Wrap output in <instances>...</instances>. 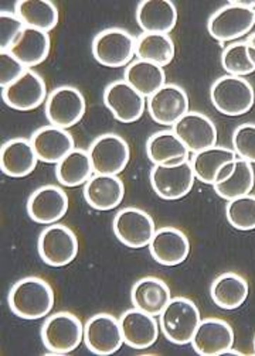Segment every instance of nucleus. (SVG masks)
Returning a JSON list of instances; mask_svg holds the SVG:
<instances>
[{"label": "nucleus", "instance_id": "1", "mask_svg": "<svg viewBox=\"0 0 255 356\" xmlns=\"http://www.w3.org/2000/svg\"><path fill=\"white\" fill-rule=\"evenodd\" d=\"M8 301L12 313L19 318L40 320L54 308V290L46 280L30 276L13 284Z\"/></svg>", "mask_w": 255, "mask_h": 356}, {"label": "nucleus", "instance_id": "2", "mask_svg": "<svg viewBox=\"0 0 255 356\" xmlns=\"http://www.w3.org/2000/svg\"><path fill=\"white\" fill-rule=\"evenodd\" d=\"M201 323L197 305L186 297H175L169 301L159 316V327L164 338L176 345L192 342Z\"/></svg>", "mask_w": 255, "mask_h": 356}, {"label": "nucleus", "instance_id": "3", "mask_svg": "<svg viewBox=\"0 0 255 356\" xmlns=\"http://www.w3.org/2000/svg\"><path fill=\"white\" fill-rule=\"evenodd\" d=\"M210 99L220 113L226 116H241L252 109L255 91L245 78L224 75L211 85Z\"/></svg>", "mask_w": 255, "mask_h": 356}, {"label": "nucleus", "instance_id": "4", "mask_svg": "<svg viewBox=\"0 0 255 356\" xmlns=\"http://www.w3.org/2000/svg\"><path fill=\"white\" fill-rule=\"evenodd\" d=\"M93 56L104 67H128L137 56V38L123 29L102 30L93 40Z\"/></svg>", "mask_w": 255, "mask_h": 356}, {"label": "nucleus", "instance_id": "5", "mask_svg": "<svg viewBox=\"0 0 255 356\" xmlns=\"http://www.w3.org/2000/svg\"><path fill=\"white\" fill-rule=\"evenodd\" d=\"M40 335L42 345L49 352L57 355L70 353L84 341V324L68 311H60L45 321Z\"/></svg>", "mask_w": 255, "mask_h": 356}, {"label": "nucleus", "instance_id": "6", "mask_svg": "<svg viewBox=\"0 0 255 356\" xmlns=\"http://www.w3.org/2000/svg\"><path fill=\"white\" fill-rule=\"evenodd\" d=\"M255 26V9L247 8L242 0L230 2L211 15L207 23L210 35L220 41H234L248 34Z\"/></svg>", "mask_w": 255, "mask_h": 356}, {"label": "nucleus", "instance_id": "7", "mask_svg": "<svg viewBox=\"0 0 255 356\" xmlns=\"http://www.w3.org/2000/svg\"><path fill=\"white\" fill-rule=\"evenodd\" d=\"M112 229L121 243L132 249L149 246L156 227L152 216L135 207L121 209L112 222Z\"/></svg>", "mask_w": 255, "mask_h": 356}, {"label": "nucleus", "instance_id": "8", "mask_svg": "<svg viewBox=\"0 0 255 356\" xmlns=\"http://www.w3.org/2000/svg\"><path fill=\"white\" fill-rule=\"evenodd\" d=\"M196 175L190 160L176 165H153L150 170V186L157 197L166 201H176L186 197Z\"/></svg>", "mask_w": 255, "mask_h": 356}, {"label": "nucleus", "instance_id": "9", "mask_svg": "<svg viewBox=\"0 0 255 356\" xmlns=\"http://www.w3.org/2000/svg\"><path fill=\"white\" fill-rule=\"evenodd\" d=\"M41 260L52 267L70 264L78 254V239L72 229L53 224L42 231L37 243Z\"/></svg>", "mask_w": 255, "mask_h": 356}, {"label": "nucleus", "instance_id": "10", "mask_svg": "<svg viewBox=\"0 0 255 356\" xmlns=\"http://www.w3.org/2000/svg\"><path fill=\"white\" fill-rule=\"evenodd\" d=\"M88 154L95 174L119 175L130 163L131 149L119 135L105 133L90 145Z\"/></svg>", "mask_w": 255, "mask_h": 356}, {"label": "nucleus", "instance_id": "11", "mask_svg": "<svg viewBox=\"0 0 255 356\" xmlns=\"http://www.w3.org/2000/svg\"><path fill=\"white\" fill-rule=\"evenodd\" d=\"M87 102L79 89L63 85L56 88L47 97L46 101V116L50 124L70 129L75 126L85 115Z\"/></svg>", "mask_w": 255, "mask_h": 356}, {"label": "nucleus", "instance_id": "12", "mask_svg": "<svg viewBox=\"0 0 255 356\" xmlns=\"http://www.w3.org/2000/svg\"><path fill=\"white\" fill-rule=\"evenodd\" d=\"M104 104L121 123L139 120L146 108V99L125 79L111 82L104 91Z\"/></svg>", "mask_w": 255, "mask_h": 356}, {"label": "nucleus", "instance_id": "13", "mask_svg": "<svg viewBox=\"0 0 255 356\" xmlns=\"http://www.w3.org/2000/svg\"><path fill=\"white\" fill-rule=\"evenodd\" d=\"M84 342L95 355H112L121 349L123 335L119 320L107 313L93 316L84 325Z\"/></svg>", "mask_w": 255, "mask_h": 356}, {"label": "nucleus", "instance_id": "14", "mask_svg": "<svg viewBox=\"0 0 255 356\" xmlns=\"http://www.w3.org/2000/svg\"><path fill=\"white\" fill-rule=\"evenodd\" d=\"M47 85L40 74L27 70L16 82L3 88V102L20 112L34 111L47 101Z\"/></svg>", "mask_w": 255, "mask_h": 356}, {"label": "nucleus", "instance_id": "15", "mask_svg": "<svg viewBox=\"0 0 255 356\" xmlns=\"http://www.w3.org/2000/svg\"><path fill=\"white\" fill-rule=\"evenodd\" d=\"M150 118L163 126H173L189 113V97L176 83H166L146 101Z\"/></svg>", "mask_w": 255, "mask_h": 356}, {"label": "nucleus", "instance_id": "16", "mask_svg": "<svg viewBox=\"0 0 255 356\" xmlns=\"http://www.w3.org/2000/svg\"><path fill=\"white\" fill-rule=\"evenodd\" d=\"M68 195L61 187L42 186L27 201V213L31 220L41 225H53L68 211Z\"/></svg>", "mask_w": 255, "mask_h": 356}, {"label": "nucleus", "instance_id": "17", "mask_svg": "<svg viewBox=\"0 0 255 356\" xmlns=\"http://www.w3.org/2000/svg\"><path fill=\"white\" fill-rule=\"evenodd\" d=\"M192 153L217 146V127L208 116L189 112L172 129Z\"/></svg>", "mask_w": 255, "mask_h": 356}, {"label": "nucleus", "instance_id": "18", "mask_svg": "<svg viewBox=\"0 0 255 356\" xmlns=\"http://www.w3.org/2000/svg\"><path fill=\"white\" fill-rule=\"evenodd\" d=\"M30 142L38 161L47 164H59L75 149V142L71 133L67 131V129L53 124L37 129L31 135Z\"/></svg>", "mask_w": 255, "mask_h": 356}, {"label": "nucleus", "instance_id": "19", "mask_svg": "<svg viewBox=\"0 0 255 356\" xmlns=\"http://www.w3.org/2000/svg\"><path fill=\"white\" fill-rule=\"evenodd\" d=\"M234 339V331L227 321L206 318L199 324L190 343L201 356H217L233 348Z\"/></svg>", "mask_w": 255, "mask_h": 356}, {"label": "nucleus", "instance_id": "20", "mask_svg": "<svg viewBox=\"0 0 255 356\" xmlns=\"http://www.w3.org/2000/svg\"><path fill=\"white\" fill-rule=\"evenodd\" d=\"M149 250L155 261L162 266H178L190 253V241L185 232L173 227L156 229Z\"/></svg>", "mask_w": 255, "mask_h": 356}, {"label": "nucleus", "instance_id": "21", "mask_svg": "<svg viewBox=\"0 0 255 356\" xmlns=\"http://www.w3.org/2000/svg\"><path fill=\"white\" fill-rule=\"evenodd\" d=\"M123 342L134 349L150 348L159 337V324L153 316L138 308L126 309L119 318Z\"/></svg>", "mask_w": 255, "mask_h": 356}, {"label": "nucleus", "instance_id": "22", "mask_svg": "<svg viewBox=\"0 0 255 356\" xmlns=\"http://www.w3.org/2000/svg\"><path fill=\"white\" fill-rule=\"evenodd\" d=\"M125 197V186L118 175L95 174L84 186V198L97 211H111L119 207Z\"/></svg>", "mask_w": 255, "mask_h": 356}, {"label": "nucleus", "instance_id": "23", "mask_svg": "<svg viewBox=\"0 0 255 356\" xmlns=\"http://www.w3.org/2000/svg\"><path fill=\"white\" fill-rule=\"evenodd\" d=\"M137 22L144 33L169 34L178 24V9L170 0H144L137 8Z\"/></svg>", "mask_w": 255, "mask_h": 356}, {"label": "nucleus", "instance_id": "24", "mask_svg": "<svg viewBox=\"0 0 255 356\" xmlns=\"http://www.w3.org/2000/svg\"><path fill=\"white\" fill-rule=\"evenodd\" d=\"M52 50V38L46 31L26 27L13 42L9 53L26 68H33L45 63Z\"/></svg>", "mask_w": 255, "mask_h": 356}, {"label": "nucleus", "instance_id": "25", "mask_svg": "<svg viewBox=\"0 0 255 356\" xmlns=\"http://www.w3.org/2000/svg\"><path fill=\"white\" fill-rule=\"evenodd\" d=\"M37 161L38 159L31 142L24 138L12 139L0 149V168L8 177H27L34 171Z\"/></svg>", "mask_w": 255, "mask_h": 356}, {"label": "nucleus", "instance_id": "26", "mask_svg": "<svg viewBox=\"0 0 255 356\" xmlns=\"http://www.w3.org/2000/svg\"><path fill=\"white\" fill-rule=\"evenodd\" d=\"M172 300L169 286L157 277L148 276L138 280L131 290V301L135 308L159 317L164 307Z\"/></svg>", "mask_w": 255, "mask_h": 356}, {"label": "nucleus", "instance_id": "27", "mask_svg": "<svg viewBox=\"0 0 255 356\" xmlns=\"http://www.w3.org/2000/svg\"><path fill=\"white\" fill-rule=\"evenodd\" d=\"M189 149L173 130H160L146 142V154L153 165H176L189 160Z\"/></svg>", "mask_w": 255, "mask_h": 356}, {"label": "nucleus", "instance_id": "28", "mask_svg": "<svg viewBox=\"0 0 255 356\" xmlns=\"http://www.w3.org/2000/svg\"><path fill=\"white\" fill-rule=\"evenodd\" d=\"M248 291V282L233 272L220 275L210 287L211 300L217 307L227 311L240 308L245 302Z\"/></svg>", "mask_w": 255, "mask_h": 356}, {"label": "nucleus", "instance_id": "29", "mask_svg": "<svg viewBox=\"0 0 255 356\" xmlns=\"http://www.w3.org/2000/svg\"><path fill=\"white\" fill-rule=\"evenodd\" d=\"M234 160H237V154L233 149L224 146H215L194 153L190 163L199 181L215 186L220 170L227 163Z\"/></svg>", "mask_w": 255, "mask_h": 356}, {"label": "nucleus", "instance_id": "30", "mask_svg": "<svg viewBox=\"0 0 255 356\" xmlns=\"http://www.w3.org/2000/svg\"><path fill=\"white\" fill-rule=\"evenodd\" d=\"M15 13L26 27L50 33L59 24V9L49 0H20L15 5Z\"/></svg>", "mask_w": 255, "mask_h": 356}, {"label": "nucleus", "instance_id": "31", "mask_svg": "<svg viewBox=\"0 0 255 356\" xmlns=\"http://www.w3.org/2000/svg\"><path fill=\"white\" fill-rule=\"evenodd\" d=\"M94 168L88 150L74 149L56 165V177L63 187L85 186L93 177Z\"/></svg>", "mask_w": 255, "mask_h": 356}, {"label": "nucleus", "instance_id": "32", "mask_svg": "<svg viewBox=\"0 0 255 356\" xmlns=\"http://www.w3.org/2000/svg\"><path fill=\"white\" fill-rule=\"evenodd\" d=\"M125 81L144 95L152 97L162 86L166 85L164 68L144 60L132 61L125 70Z\"/></svg>", "mask_w": 255, "mask_h": 356}, {"label": "nucleus", "instance_id": "33", "mask_svg": "<svg viewBox=\"0 0 255 356\" xmlns=\"http://www.w3.org/2000/svg\"><path fill=\"white\" fill-rule=\"evenodd\" d=\"M176 46L169 34L144 33L137 38V57L166 67L173 61Z\"/></svg>", "mask_w": 255, "mask_h": 356}, {"label": "nucleus", "instance_id": "34", "mask_svg": "<svg viewBox=\"0 0 255 356\" xmlns=\"http://www.w3.org/2000/svg\"><path fill=\"white\" fill-rule=\"evenodd\" d=\"M255 184V172L252 164L237 159L233 174L227 178L224 183L212 186L219 197L226 201H231L244 195H248Z\"/></svg>", "mask_w": 255, "mask_h": 356}, {"label": "nucleus", "instance_id": "35", "mask_svg": "<svg viewBox=\"0 0 255 356\" xmlns=\"http://www.w3.org/2000/svg\"><path fill=\"white\" fill-rule=\"evenodd\" d=\"M222 65L229 75L241 76L255 71V47L248 41H235L227 46L222 54Z\"/></svg>", "mask_w": 255, "mask_h": 356}, {"label": "nucleus", "instance_id": "36", "mask_svg": "<svg viewBox=\"0 0 255 356\" xmlns=\"http://www.w3.org/2000/svg\"><path fill=\"white\" fill-rule=\"evenodd\" d=\"M226 216L229 224L238 231L255 229V197L248 194L229 201Z\"/></svg>", "mask_w": 255, "mask_h": 356}, {"label": "nucleus", "instance_id": "37", "mask_svg": "<svg viewBox=\"0 0 255 356\" xmlns=\"http://www.w3.org/2000/svg\"><path fill=\"white\" fill-rule=\"evenodd\" d=\"M233 150L237 157L255 163V123H242L233 133Z\"/></svg>", "mask_w": 255, "mask_h": 356}, {"label": "nucleus", "instance_id": "38", "mask_svg": "<svg viewBox=\"0 0 255 356\" xmlns=\"http://www.w3.org/2000/svg\"><path fill=\"white\" fill-rule=\"evenodd\" d=\"M24 29V23L16 13L2 10L0 13V50L9 51Z\"/></svg>", "mask_w": 255, "mask_h": 356}, {"label": "nucleus", "instance_id": "39", "mask_svg": "<svg viewBox=\"0 0 255 356\" xmlns=\"http://www.w3.org/2000/svg\"><path fill=\"white\" fill-rule=\"evenodd\" d=\"M29 68H26L9 51L0 53V85L6 88L16 82Z\"/></svg>", "mask_w": 255, "mask_h": 356}, {"label": "nucleus", "instance_id": "40", "mask_svg": "<svg viewBox=\"0 0 255 356\" xmlns=\"http://www.w3.org/2000/svg\"><path fill=\"white\" fill-rule=\"evenodd\" d=\"M234 167H235V160L234 161H230V163H227L222 170H220V172H219V175H217V178H216V184H220V183H224L227 178L233 174V171H234ZM215 184V186H216Z\"/></svg>", "mask_w": 255, "mask_h": 356}, {"label": "nucleus", "instance_id": "41", "mask_svg": "<svg viewBox=\"0 0 255 356\" xmlns=\"http://www.w3.org/2000/svg\"><path fill=\"white\" fill-rule=\"evenodd\" d=\"M247 41L251 44L252 47H255V33H254V34H251V35L248 37V40H247Z\"/></svg>", "mask_w": 255, "mask_h": 356}, {"label": "nucleus", "instance_id": "42", "mask_svg": "<svg viewBox=\"0 0 255 356\" xmlns=\"http://www.w3.org/2000/svg\"><path fill=\"white\" fill-rule=\"evenodd\" d=\"M254 352H255V338H254Z\"/></svg>", "mask_w": 255, "mask_h": 356}]
</instances>
